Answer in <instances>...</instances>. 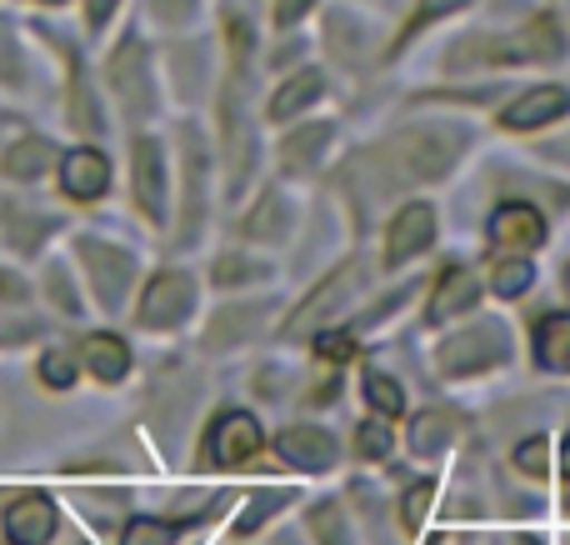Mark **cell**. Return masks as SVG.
I'll return each mask as SVG.
<instances>
[{"label": "cell", "mask_w": 570, "mask_h": 545, "mask_svg": "<svg viewBox=\"0 0 570 545\" xmlns=\"http://www.w3.org/2000/svg\"><path fill=\"white\" fill-rule=\"evenodd\" d=\"M521 545H535V541H531V536H525V541H521Z\"/></svg>", "instance_id": "cell-36"}, {"label": "cell", "mask_w": 570, "mask_h": 545, "mask_svg": "<svg viewBox=\"0 0 570 545\" xmlns=\"http://www.w3.org/2000/svg\"><path fill=\"white\" fill-rule=\"evenodd\" d=\"M505 356H511V330H505L501 320H475L471 330L441 340L435 366H441L445 376H481V370L501 366Z\"/></svg>", "instance_id": "cell-1"}, {"label": "cell", "mask_w": 570, "mask_h": 545, "mask_svg": "<svg viewBox=\"0 0 570 545\" xmlns=\"http://www.w3.org/2000/svg\"><path fill=\"white\" fill-rule=\"evenodd\" d=\"M0 76L16 80V50H10V30L0 26Z\"/></svg>", "instance_id": "cell-33"}, {"label": "cell", "mask_w": 570, "mask_h": 545, "mask_svg": "<svg viewBox=\"0 0 570 545\" xmlns=\"http://www.w3.org/2000/svg\"><path fill=\"white\" fill-rule=\"evenodd\" d=\"M80 260H86V276H90V286H96V296L106 300V306H120V296H126V286H130V256L100 246V240H80Z\"/></svg>", "instance_id": "cell-8"}, {"label": "cell", "mask_w": 570, "mask_h": 545, "mask_svg": "<svg viewBox=\"0 0 570 545\" xmlns=\"http://www.w3.org/2000/svg\"><path fill=\"white\" fill-rule=\"evenodd\" d=\"M190 310H196V280H190L186 270H160L146 286V296H140L136 320L146 330H176Z\"/></svg>", "instance_id": "cell-3"}, {"label": "cell", "mask_w": 570, "mask_h": 545, "mask_svg": "<svg viewBox=\"0 0 570 545\" xmlns=\"http://www.w3.org/2000/svg\"><path fill=\"white\" fill-rule=\"evenodd\" d=\"M431 496H435V480H421V486H411V490H405V506H401L405 531H421L425 511H431Z\"/></svg>", "instance_id": "cell-27"}, {"label": "cell", "mask_w": 570, "mask_h": 545, "mask_svg": "<svg viewBox=\"0 0 570 545\" xmlns=\"http://www.w3.org/2000/svg\"><path fill=\"white\" fill-rule=\"evenodd\" d=\"M570 110V90L566 86H541V90H525L521 100L501 110V126L505 130H535V126H551Z\"/></svg>", "instance_id": "cell-10"}, {"label": "cell", "mask_w": 570, "mask_h": 545, "mask_svg": "<svg viewBox=\"0 0 570 545\" xmlns=\"http://www.w3.org/2000/svg\"><path fill=\"white\" fill-rule=\"evenodd\" d=\"M120 545H176V526L170 521H130Z\"/></svg>", "instance_id": "cell-23"}, {"label": "cell", "mask_w": 570, "mask_h": 545, "mask_svg": "<svg viewBox=\"0 0 570 545\" xmlns=\"http://www.w3.org/2000/svg\"><path fill=\"white\" fill-rule=\"evenodd\" d=\"M461 6H465V0H421V6H415V20H411V30L431 26V20L451 16V10H461Z\"/></svg>", "instance_id": "cell-30"}, {"label": "cell", "mask_w": 570, "mask_h": 545, "mask_svg": "<svg viewBox=\"0 0 570 545\" xmlns=\"http://www.w3.org/2000/svg\"><path fill=\"white\" fill-rule=\"evenodd\" d=\"M40 380H46L50 390H66L70 380H76V360L60 356V350H50V356H40Z\"/></svg>", "instance_id": "cell-28"}, {"label": "cell", "mask_w": 570, "mask_h": 545, "mask_svg": "<svg viewBox=\"0 0 570 545\" xmlns=\"http://www.w3.org/2000/svg\"><path fill=\"white\" fill-rule=\"evenodd\" d=\"M56 506H50V496H20L10 501L6 511V536L10 545H46L56 536Z\"/></svg>", "instance_id": "cell-11"}, {"label": "cell", "mask_w": 570, "mask_h": 545, "mask_svg": "<svg viewBox=\"0 0 570 545\" xmlns=\"http://www.w3.org/2000/svg\"><path fill=\"white\" fill-rule=\"evenodd\" d=\"M261 446H266L261 420L246 416V410H220L206 430V460L220 470H236V466H246V460H256Z\"/></svg>", "instance_id": "cell-2"}, {"label": "cell", "mask_w": 570, "mask_h": 545, "mask_svg": "<svg viewBox=\"0 0 570 545\" xmlns=\"http://www.w3.org/2000/svg\"><path fill=\"white\" fill-rule=\"evenodd\" d=\"M315 350H321L325 360H351L355 356V340L345 336V330H325V336L315 340Z\"/></svg>", "instance_id": "cell-29"}, {"label": "cell", "mask_w": 570, "mask_h": 545, "mask_svg": "<svg viewBox=\"0 0 570 545\" xmlns=\"http://www.w3.org/2000/svg\"><path fill=\"white\" fill-rule=\"evenodd\" d=\"M276 450H281L285 466L305 470V476H321V470H331L335 456H341V450H335V440L325 436V430H315V426H291L276 440Z\"/></svg>", "instance_id": "cell-9"}, {"label": "cell", "mask_w": 570, "mask_h": 545, "mask_svg": "<svg viewBox=\"0 0 570 545\" xmlns=\"http://www.w3.org/2000/svg\"><path fill=\"white\" fill-rule=\"evenodd\" d=\"M80 360H86V370L96 380H106V386L130 376V350L120 336H86L80 340Z\"/></svg>", "instance_id": "cell-13"}, {"label": "cell", "mask_w": 570, "mask_h": 545, "mask_svg": "<svg viewBox=\"0 0 570 545\" xmlns=\"http://www.w3.org/2000/svg\"><path fill=\"white\" fill-rule=\"evenodd\" d=\"M50 160H56V146H50V140H40V136H26L20 146L6 150L0 170H6L10 180H36V176H46Z\"/></svg>", "instance_id": "cell-15"}, {"label": "cell", "mask_w": 570, "mask_h": 545, "mask_svg": "<svg viewBox=\"0 0 570 545\" xmlns=\"http://www.w3.org/2000/svg\"><path fill=\"white\" fill-rule=\"evenodd\" d=\"M365 400L381 410V420H391V416H401V410H405L401 386H395L391 376H381V370H371V376H365Z\"/></svg>", "instance_id": "cell-22"}, {"label": "cell", "mask_w": 570, "mask_h": 545, "mask_svg": "<svg viewBox=\"0 0 570 545\" xmlns=\"http://www.w3.org/2000/svg\"><path fill=\"white\" fill-rule=\"evenodd\" d=\"M50 6H56V0H50Z\"/></svg>", "instance_id": "cell-38"}, {"label": "cell", "mask_w": 570, "mask_h": 545, "mask_svg": "<svg viewBox=\"0 0 570 545\" xmlns=\"http://www.w3.org/2000/svg\"><path fill=\"white\" fill-rule=\"evenodd\" d=\"M321 90H325V76H321V70H301V76L285 80L281 96L271 100V120H291L295 110H305L311 100H321Z\"/></svg>", "instance_id": "cell-16"}, {"label": "cell", "mask_w": 570, "mask_h": 545, "mask_svg": "<svg viewBox=\"0 0 570 545\" xmlns=\"http://www.w3.org/2000/svg\"><path fill=\"white\" fill-rule=\"evenodd\" d=\"M246 276H261L256 266H240V260H216V280L220 286H236V280H246Z\"/></svg>", "instance_id": "cell-31"}, {"label": "cell", "mask_w": 570, "mask_h": 545, "mask_svg": "<svg viewBox=\"0 0 570 545\" xmlns=\"http://www.w3.org/2000/svg\"><path fill=\"white\" fill-rule=\"evenodd\" d=\"M285 230H291V220H285L281 196H266V206H256V216L246 220V236H261V240H281Z\"/></svg>", "instance_id": "cell-20"}, {"label": "cell", "mask_w": 570, "mask_h": 545, "mask_svg": "<svg viewBox=\"0 0 570 545\" xmlns=\"http://www.w3.org/2000/svg\"><path fill=\"white\" fill-rule=\"evenodd\" d=\"M535 366L541 370H570V316H546L535 326Z\"/></svg>", "instance_id": "cell-14"}, {"label": "cell", "mask_w": 570, "mask_h": 545, "mask_svg": "<svg viewBox=\"0 0 570 545\" xmlns=\"http://www.w3.org/2000/svg\"><path fill=\"white\" fill-rule=\"evenodd\" d=\"M475 306H481V280H475V270L455 266V270H445L441 286H435L431 306H425V320H431V326H451V320H461L465 310H475Z\"/></svg>", "instance_id": "cell-7"}, {"label": "cell", "mask_w": 570, "mask_h": 545, "mask_svg": "<svg viewBox=\"0 0 570 545\" xmlns=\"http://www.w3.org/2000/svg\"><path fill=\"white\" fill-rule=\"evenodd\" d=\"M130 166H136V206L150 226L166 220V160H160V146L156 140H136L130 150Z\"/></svg>", "instance_id": "cell-5"}, {"label": "cell", "mask_w": 570, "mask_h": 545, "mask_svg": "<svg viewBox=\"0 0 570 545\" xmlns=\"http://www.w3.org/2000/svg\"><path fill=\"white\" fill-rule=\"evenodd\" d=\"M566 290H570V270H566Z\"/></svg>", "instance_id": "cell-37"}, {"label": "cell", "mask_w": 570, "mask_h": 545, "mask_svg": "<svg viewBox=\"0 0 570 545\" xmlns=\"http://www.w3.org/2000/svg\"><path fill=\"white\" fill-rule=\"evenodd\" d=\"M531 280H535V266L525 256H501V260H495V270H491V286H495V296H501V300L525 296V290H531Z\"/></svg>", "instance_id": "cell-17"}, {"label": "cell", "mask_w": 570, "mask_h": 545, "mask_svg": "<svg viewBox=\"0 0 570 545\" xmlns=\"http://www.w3.org/2000/svg\"><path fill=\"white\" fill-rule=\"evenodd\" d=\"M451 436H455V420L451 416H441V410H431V416H421L411 426V446H415V456H441L445 446H451Z\"/></svg>", "instance_id": "cell-18"}, {"label": "cell", "mask_w": 570, "mask_h": 545, "mask_svg": "<svg viewBox=\"0 0 570 545\" xmlns=\"http://www.w3.org/2000/svg\"><path fill=\"white\" fill-rule=\"evenodd\" d=\"M355 450H361L365 460H385V456H391V430H385V420H365V426L355 430Z\"/></svg>", "instance_id": "cell-25"}, {"label": "cell", "mask_w": 570, "mask_h": 545, "mask_svg": "<svg viewBox=\"0 0 570 545\" xmlns=\"http://www.w3.org/2000/svg\"><path fill=\"white\" fill-rule=\"evenodd\" d=\"M60 190L70 200H100L110 190V166L100 150H70L60 160Z\"/></svg>", "instance_id": "cell-12"}, {"label": "cell", "mask_w": 570, "mask_h": 545, "mask_svg": "<svg viewBox=\"0 0 570 545\" xmlns=\"http://www.w3.org/2000/svg\"><path fill=\"white\" fill-rule=\"evenodd\" d=\"M515 470H521V476H546V470H551V446H546V436H531L515 446Z\"/></svg>", "instance_id": "cell-24"}, {"label": "cell", "mask_w": 570, "mask_h": 545, "mask_svg": "<svg viewBox=\"0 0 570 545\" xmlns=\"http://www.w3.org/2000/svg\"><path fill=\"white\" fill-rule=\"evenodd\" d=\"M311 531L321 536V545H351V541H345L341 506H315V511H311Z\"/></svg>", "instance_id": "cell-26"}, {"label": "cell", "mask_w": 570, "mask_h": 545, "mask_svg": "<svg viewBox=\"0 0 570 545\" xmlns=\"http://www.w3.org/2000/svg\"><path fill=\"white\" fill-rule=\"evenodd\" d=\"M331 146V126H311V130H301V136L285 146V166L291 170H311L315 166V156Z\"/></svg>", "instance_id": "cell-19"}, {"label": "cell", "mask_w": 570, "mask_h": 545, "mask_svg": "<svg viewBox=\"0 0 570 545\" xmlns=\"http://www.w3.org/2000/svg\"><path fill=\"white\" fill-rule=\"evenodd\" d=\"M116 16V0H90V26H106Z\"/></svg>", "instance_id": "cell-34"}, {"label": "cell", "mask_w": 570, "mask_h": 545, "mask_svg": "<svg viewBox=\"0 0 570 545\" xmlns=\"http://www.w3.org/2000/svg\"><path fill=\"white\" fill-rule=\"evenodd\" d=\"M435 240V210L431 206H405L385 230V266H405Z\"/></svg>", "instance_id": "cell-6"}, {"label": "cell", "mask_w": 570, "mask_h": 545, "mask_svg": "<svg viewBox=\"0 0 570 545\" xmlns=\"http://www.w3.org/2000/svg\"><path fill=\"white\" fill-rule=\"evenodd\" d=\"M305 10H311V0H276V20H281V26H295Z\"/></svg>", "instance_id": "cell-32"}, {"label": "cell", "mask_w": 570, "mask_h": 545, "mask_svg": "<svg viewBox=\"0 0 570 545\" xmlns=\"http://www.w3.org/2000/svg\"><path fill=\"white\" fill-rule=\"evenodd\" d=\"M291 506V490H266V496H256L246 506V516L236 521V536H256V526H266L271 516H276V511H285Z\"/></svg>", "instance_id": "cell-21"}, {"label": "cell", "mask_w": 570, "mask_h": 545, "mask_svg": "<svg viewBox=\"0 0 570 545\" xmlns=\"http://www.w3.org/2000/svg\"><path fill=\"white\" fill-rule=\"evenodd\" d=\"M485 230H491L495 250L521 256V250H535L546 240V216L535 206H525V200H505V206H495V216Z\"/></svg>", "instance_id": "cell-4"}, {"label": "cell", "mask_w": 570, "mask_h": 545, "mask_svg": "<svg viewBox=\"0 0 570 545\" xmlns=\"http://www.w3.org/2000/svg\"><path fill=\"white\" fill-rule=\"evenodd\" d=\"M561 470H566V480H570V440H566V450H561Z\"/></svg>", "instance_id": "cell-35"}]
</instances>
